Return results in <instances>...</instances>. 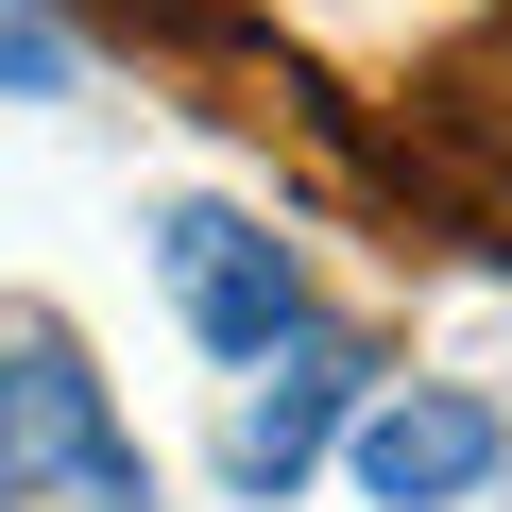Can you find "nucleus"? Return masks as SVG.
Instances as JSON below:
<instances>
[{
  "instance_id": "nucleus-5",
  "label": "nucleus",
  "mask_w": 512,
  "mask_h": 512,
  "mask_svg": "<svg viewBox=\"0 0 512 512\" xmlns=\"http://www.w3.org/2000/svg\"><path fill=\"white\" fill-rule=\"evenodd\" d=\"M69 86V35L52 18H18V0H0V103H52Z\"/></svg>"
},
{
  "instance_id": "nucleus-7",
  "label": "nucleus",
  "mask_w": 512,
  "mask_h": 512,
  "mask_svg": "<svg viewBox=\"0 0 512 512\" xmlns=\"http://www.w3.org/2000/svg\"><path fill=\"white\" fill-rule=\"evenodd\" d=\"M0 342H18V325H0Z\"/></svg>"
},
{
  "instance_id": "nucleus-4",
  "label": "nucleus",
  "mask_w": 512,
  "mask_h": 512,
  "mask_svg": "<svg viewBox=\"0 0 512 512\" xmlns=\"http://www.w3.org/2000/svg\"><path fill=\"white\" fill-rule=\"evenodd\" d=\"M342 427H359V359H342V342H291L274 376L239 393V427H222V478H239V495H291V478H308Z\"/></svg>"
},
{
  "instance_id": "nucleus-2",
  "label": "nucleus",
  "mask_w": 512,
  "mask_h": 512,
  "mask_svg": "<svg viewBox=\"0 0 512 512\" xmlns=\"http://www.w3.org/2000/svg\"><path fill=\"white\" fill-rule=\"evenodd\" d=\"M154 256H171V308L205 325V359H256V376H274V359L308 342L291 239H256L239 205H171V222H154Z\"/></svg>"
},
{
  "instance_id": "nucleus-6",
  "label": "nucleus",
  "mask_w": 512,
  "mask_h": 512,
  "mask_svg": "<svg viewBox=\"0 0 512 512\" xmlns=\"http://www.w3.org/2000/svg\"><path fill=\"white\" fill-rule=\"evenodd\" d=\"M478 120H495V137H512V69H478Z\"/></svg>"
},
{
  "instance_id": "nucleus-1",
  "label": "nucleus",
  "mask_w": 512,
  "mask_h": 512,
  "mask_svg": "<svg viewBox=\"0 0 512 512\" xmlns=\"http://www.w3.org/2000/svg\"><path fill=\"white\" fill-rule=\"evenodd\" d=\"M18 495H86V512H154V461L120 444V410H103V376L52 342V325H18L0 342V512Z\"/></svg>"
},
{
  "instance_id": "nucleus-3",
  "label": "nucleus",
  "mask_w": 512,
  "mask_h": 512,
  "mask_svg": "<svg viewBox=\"0 0 512 512\" xmlns=\"http://www.w3.org/2000/svg\"><path fill=\"white\" fill-rule=\"evenodd\" d=\"M512 461V427L478 410V393H376L359 410V495L376 512H444V495H478Z\"/></svg>"
}]
</instances>
